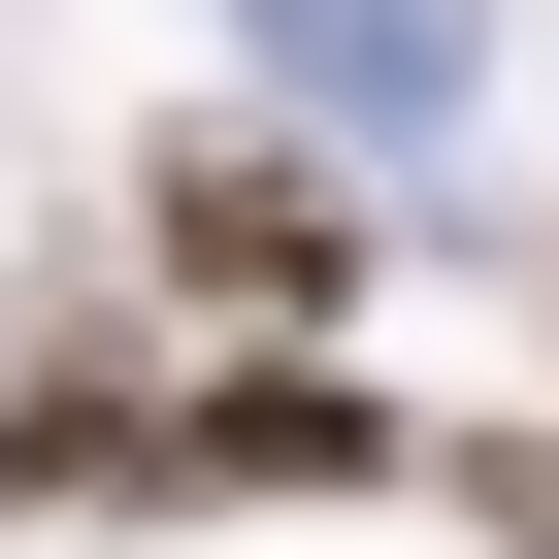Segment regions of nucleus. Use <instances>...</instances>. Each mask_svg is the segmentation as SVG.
<instances>
[{
	"label": "nucleus",
	"instance_id": "f03ea898",
	"mask_svg": "<svg viewBox=\"0 0 559 559\" xmlns=\"http://www.w3.org/2000/svg\"><path fill=\"white\" fill-rule=\"evenodd\" d=\"M395 461H428V428H395L362 362H198V395L132 428V493H198V526H230V493H395Z\"/></svg>",
	"mask_w": 559,
	"mask_h": 559
},
{
	"label": "nucleus",
	"instance_id": "f257e3e1",
	"mask_svg": "<svg viewBox=\"0 0 559 559\" xmlns=\"http://www.w3.org/2000/svg\"><path fill=\"white\" fill-rule=\"evenodd\" d=\"M132 230H165V297H198L230 362H330V297H362V198L263 132V99H230V132H165V165H132Z\"/></svg>",
	"mask_w": 559,
	"mask_h": 559
},
{
	"label": "nucleus",
	"instance_id": "39448f33",
	"mask_svg": "<svg viewBox=\"0 0 559 559\" xmlns=\"http://www.w3.org/2000/svg\"><path fill=\"white\" fill-rule=\"evenodd\" d=\"M428 493H461V526H493V559H559V428H461V461H428Z\"/></svg>",
	"mask_w": 559,
	"mask_h": 559
},
{
	"label": "nucleus",
	"instance_id": "20e7f679",
	"mask_svg": "<svg viewBox=\"0 0 559 559\" xmlns=\"http://www.w3.org/2000/svg\"><path fill=\"white\" fill-rule=\"evenodd\" d=\"M132 428H165V395H132L99 330H0V493H132Z\"/></svg>",
	"mask_w": 559,
	"mask_h": 559
},
{
	"label": "nucleus",
	"instance_id": "7ed1b4c3",
	"mask_svg": "<svg viewBox=\"0 0 559 559\" xmlns=\"http://www.w3.org/2000/svg\"><path fill=\"white\" fill-rule=\"evenodd\" d=\"M230 67H263V132H461V67H493V0H230Z\"/></svg>",
	"mask_w": 559,
	"mask_h": 559
}]
</instances>
